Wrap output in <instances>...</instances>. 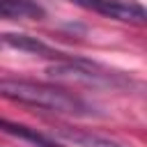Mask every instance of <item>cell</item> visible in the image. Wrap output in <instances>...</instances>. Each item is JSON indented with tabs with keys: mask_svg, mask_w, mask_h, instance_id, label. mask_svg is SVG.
<instances>
[{
	"mask_svg": "<svg viewBox=\"0 0 147 147\" xmlns=\"http://www.w3.org/2000/svg\"><path fill=\"white\" fill-rule=\"evenodd\" d=\"M0 18H9V21L34 18V21H41V18H46V9L37 0H0Z\"/></svg>",
	"mask_w": 147,
	"mask_h": 147,
	"instance_id": "6",
	"label": "cell"
},
{
	"mask_svg": "<svg viewBox=\"0 0 147 147\" xmlns=\"http://www.w3.org/2000/svg\"><path fill=\"white\" fill-rule=\"evenodd\" d=\"M0 41H5L7 46L11 48H18V51H25V53H32V55H39V57H48V60H69L74 55H67L48 44H44L41 39L37 37H30V34H21V32H5L0 34Z\"/></svg>",
	"mask_w": 147,
	"mask_h": 147,
	"instance_id": "4",
	"label": "cell"
},
{
	"mask_svg": "<svg viewBox=\"0 0 147 147\" xmlns=\"http://www.w3.org/2000/svg\"><path fill=\"white\" fill-rule=\"evenodd\" d=\"M80 9H87L92 14L119 21V23H133V25H145L147 14L145 7L136 0H69Z\"/></svg>",
	"mask_w": 147,
	"mask_h": 147,
	"instance_id": "3",
	"label": "cell"
},
{
	"mask_svg": "<svg viewBox=\"0 0 147 147\" xmlns=\"http://www.w3.org/2000/svg\"><path fill=\"white\" fill-rule=\"evenodd\" d=\"M0 133H7V136H11V138H21V140H25V142H30V145H34V147H62V145H60L57 140H53L51 136L32 129V126H28V124L11 122V119H7V117H0Z\"/></svg>",
	"mask_w": 147,
	"mask_h": 147,
	"instance_id": "5",
	"label": "cell"
},
{
	"mask_svg": "<svg viewBox=\"0 0 147 147\" xmlns=\"http://www.w3.org/2000/svg\"><path fill=\"white\" fill-rule=\"evenodd\" d=\"M55 133L62 136L64 140H69L74 145H83V147H122L113 138H103V136H96V133H83V131H69L67 126L55 129Z\"/></svg>",
	"mask_w": 147,
	"mask_h": 147,
	"instance_id": "7",
	"label": "cell"
},
{
	"mask_svg": "<svg viewBox=\"0 0 147 147\" xmlns=\"http://www.w3.org/2000/svg\"><path fill=\"white\" fill-rule=\"evenodd\" d=\"M48 76L55 80H67V83H83L90 87H113V90H126L133 85V78L113 71L99 62H90L85 57H69V60H55L48 64Z\"/></svg>",
	"mask_w": 147,
	"mask_h": 147,
	"instance_id": "2",
	"label": "cell"
},
{
	"mask_svg": "<svg viewBox=\"0 0 147 147\" xmlns=\"http://www.w3.org/2000/svg\"><path fill=\"white\" fill-rule=\"evenodd\" d=\"M0 96L21 106L41 108L48 113L67 115V117H96L99 110L83 99L80 94L41 80L30 78H16V76H2L0 78Z\"/></svg>",
	"mask_w": 147,
	"mask_h": 147,
	"instance_id": "1",
	"label": "cell"
}]
</instances>
